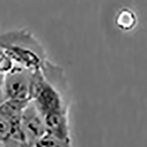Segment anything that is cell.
<instances>
[{
  "label": "cell",
  "instance_id": "obj_1",
  "mask_svg": "<svg viewBox=\"0 0 147 147\" xmlns=\"http://www.w3.org/2000/svg\"><path fill=\"white\" fill-rule=\"evenodd\" d=\"M32 78L30 72L24 69H13L5 74L3 86L5 99H30Z\"/></svg>",
  "mask_w": 147,
  "mask_h": 147
},
{
  "label": "cell",
  "instance_id": "obj_2",
  "mask_svg": "<svg viewBox=\"0 0 147 147\" xmlns=\"http://www.w3.org/2000/svg\"><path fill=\"white\" fill-rule=\"evenodd\" d=\"M20 125L27 145H33L47 132L44 115L35 105L29 101L22 113Z\"/></svg>",
  "mask_w": 147,
  "mask_h": 147
},
{
  "label": "cell",
  "instance_id": "obj_3",
  "mask_svg": "<svg viewBox=\"0 0 147 147\" xmlns=\"http://www.w3.org/2000/svg\"><path fill=\"white\" fill-rule=\"evenodd\" d=\"M33 102L43 115L51 111L60 110L61 101L57 91L41 77L32 78L31 94Z\"/></svg>",
  "mask_w": 147,
  "mask_h": 147
},
{
  "label": "cell",
  "instance_id": "obj_4",
  "mask_svg": "<svg viewBox=\"0 0 147 147\" xmlns=\"http://www.w3.org/2000/svg\"><path fill=\"white\" fill-rule=\"evenodd\" d=\"M44 120L47 132L52 134L63 141L69 142L67 119L62 109L44 114Z\"/></svg>",
  "mask_w": 147,
  "mask_h": 147
},
{
  "label": "cell",
  "instance_id": "obj_5",
  "mask_svg": "<svg viewBox=\"0 0 147 147\" xmlns=\"http://www.w3.org/2000/svg\"><path fill=\"white\" fill-rule=\"evenodd\" d=\"M30 99H6L0 103V116L8 120L12 124H20L22 113Z\"/></svg>",
  "mask_w": 147,
  "mask_h": 147
},
{
  "label": "cell",
  "instance_id": "obj_6",
  "mask_svg": "<svg viewBox=\"0 0 147 147\" xmlns=\"http://www.w3.org/2000/svg\"><path fill=\"white\" fill-rule=\"evenodd\" d=\"M115 22L119 29L124 31H129L136 26L137 18L132 10L124 7L118 12L115 18Z\"/></svg>",
  "mask_w": 147,
  "mask_h": 147
},
{
  "label": "cell",
  "instance_id": "obj_7",
  "mask_svg": "<svg viewBox=\"0 0 147 147\" xmlns=\"http://www.w3.org/2000/svg\"><path fill=\"white\" fill-rule=\"evenodd\" d=\"M20 129V124H12L8 120L0 116V142L3 144L4 146H6L14 134Z\"/></svg>",
  "mask_w": 147,
  "mask_h": 147
},
{
  "label": "cell",
  "instance_id": "obj_8",
  "mask_svg": "<svg viewBox=\"0 0 147 147\" xmlns=\"http://www.w3.org/2000/svg\"><path fill=\"white\" fill-rule=\"evenodd\" d=\"M69 143L60 140L57 137L49 132H46L44 136L37 140L34 146H67Z\"/></svg>",
  "mask_w": 147,
  "mask_h": 147
},
{
  "label": "cell",
  "instance_id": "obj_9",
  "mask_svg": "<svg viewBox=\"0 0 147 147\" xmlns=\"http://www.w3.org/2000/svg\"><path fill=\"white\" fill-rule=\"evenodd\" d=\"M12 63L7 56L5 55H0V73L6 74L11 70Z\"/></svg>",
  "mask_w": 147,
  "mask_h": 147
},
{
  "label": "cell",
  "instance_id": "obj_10",
  "mask_svg": "<svg viewBox=\"0 0 147 147\" xmlns=\"http://www.w3.org/2000/svg\"><path fill=\"white\" fill-rule=\"evenodd\" d=\"M4 79H5V74L0 73V103L5 99L3 90Z\"/></svg>",
  "mask_w": 147,
  "mask_h": 147
},
{
  "label": "cell",
  "instance_id": "obj_11",
  "mask_svg": "<svg viewBox=\"0 0 147 147\" xmlns=\"http://www.w3.org/2000/svg\"><path fill=\"white\" fill-rule=\"evenodd\" d=\"M0 146H4L3 144H2V142H0Z\"/></svg>",
  "mask_w": 147,
  "mask_h": 147
}]
</instances>
